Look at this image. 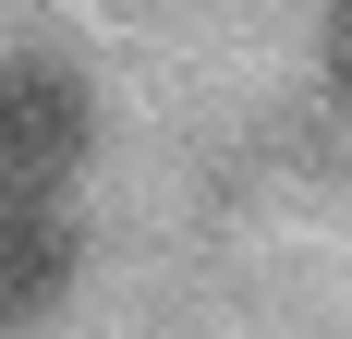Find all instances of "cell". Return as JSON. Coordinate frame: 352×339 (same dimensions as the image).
<instances>
[{
  "label": "cell",
  "instance_id": "1",
  "mask_svg": "<svg viewBox=\"0 0 352 339\" xmlns=\"http://www.w3.org/2000/svg\"><path fill=\"white\" fill-rule=\"evenodd\" d=\"M85 145H98V109H85V85L61 61H12L0 73V194H49L61 206Z\"/></svg>",
  "mask_w": 352,
  "mask_h": 339
},
{
  "label": "cell",
  "instance_id": "2",
  "mask_svg": "<svg viewBox=\"0 0 352 339\" xmlns=\"http://www.w3.org/2000/svg\"><path fill=\"white\" fill-rule=\"evenodd\" d=\"M73 279V218L49 194H0V327H36Z\"/></svg>",
  "mask_w": 352,
  "mask_h": 339
},
{
  "label": "cell",
  "instance_id": "3",
  "mask_svg": "<svg viewBox=\"0 0 352 339\" xmlns=\"http://www.w3.org/2000/svg\"><path fill=\"white\" fill-rule=\"evenodd\" d=\"M316 61H328V85L352 97V0H328V36H316Z\"/></svg>",
  "mask_w": 352,
  "mask_h": 339
}]
</instances>
